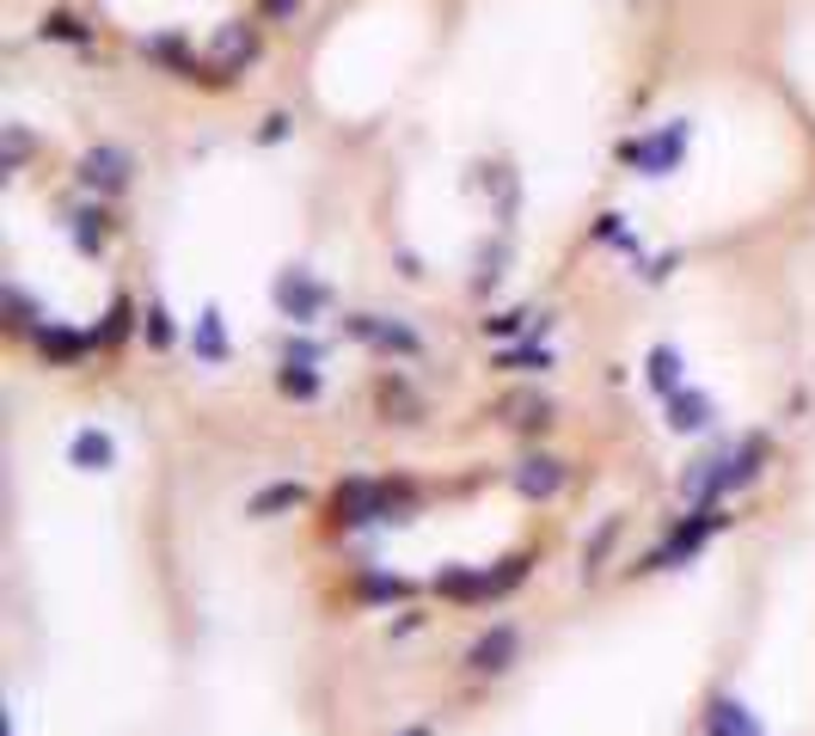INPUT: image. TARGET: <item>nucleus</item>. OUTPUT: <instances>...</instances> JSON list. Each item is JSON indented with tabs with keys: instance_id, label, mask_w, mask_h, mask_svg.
Returning a JSON list of instances; mask_svg holds the SVG:
<instances>
[{
	"instance_id": "nucleus-24",
	"label": "nucleus",
	"mask_w": 815,
	"mask_h": 736,
	"mask_svg": "<svg viewBox=\"0 0 815 736\" xmlns=\"http://www.w3.org/2000/svg\"><path fill=\"white\" fill-rule=\"evenodd\" d=\"M644 368H650V387H657L662 399H669V393H681V387H687V381H681V368H687V362H681V350H674V344H657Z\"/></svg>"
},
{
	"instance_id": "nucleus-36",
	"label": "nucleus",
	"mask_w": 815,
	"mask_h": 736,
	"mask_svg": "<svg viewBox=\"0 0 815 736\" xmlns=\"http://www.w3.org/2000/svg\"><path fill=\"white\" fill-rule=\"evenodd\" d=\"M289 130H295L289 111H270V117L258 123V142H264V147H270V142H289Z\"/></svg>"
},
{
	"instance_id": "nucleus-6",
	"label": "nucleus",
	"mask_w": 815,
	"mask_h": 736,
	"mask_svg": "<svg viewBox=\"0 0 815 736\" xmlns=\"http://www.w3.org/2000/svg\"><path fill=\"white\" fill-rule=\"evenodd\" d=\"M343 331H350L355 344H374L381 356H423V338L405 326V319H393V314H350V319H343Z\"/></svg>"
},
{
	"instance_id": "nucleus-29",
	"label": "nucleus",
	"mask_w": 815,
	"mask_h": 736,
	"mask_svg": "<svg viewBox=\"0 0 815 736\" xmlns=\"http://www.w3.org/2000/svg\"><path fill=\"white\" fill-rule=\"evenodd\" d=\"M130 331H135V301H130V295H117L111 314H105V326H99V344H123Z\"/></svg>"
},
{
	"instance_id": "nucleus-27",
	"label": "nucleus",
	"mask_w": 815,
	"mask_h": 736,
	"mask_svg": "<svg viewBox=\"0 0 815 736\" xmlns=\"http://www.w3.org/2000/svg\"><path fill=\"white\" fill-rule=\"evenodd\" d=\"M7 326H13V331H38L43 326V307L31 301L19 283H7Z\"/></svg>"
},
{
	"instance_id": "nucleus-12",
	"label": "nucleus",
	"mask_w": 815,
	"mask_h": 736,
	"mask_svg": "<svg viewBox=\"0 0 815 736\" xmlns=\"http://www.w3.org/2000/svg\"><path fill=\"white\" fill-rule=\"evenodd\" d=\"M442 602H491V571H478V565H447V571H435V583H430Z\"/></svg>"
},
{
	"instance_id": "nucleus-9",
	"label": "nucleus",
	"mask_w": 815,
	"mask_h": 736,
	"mask_svg": "<svg viewBox=\"0 0 815 736\" xmlns=\"http://www.w3.org/2000/svg\"><path fill=\"white\" fill-rule=\"evenodd\" d=\"M515 657H522V632H515V626H491V632H478V638H473L466 669H473V675H503Z\"/></svg>"
},
{
	"instance_id": "nucleus-14",
	"label": "nucleus",
	"mask_w": 815,
	"mask_h": 736,
	"mask_svg": "<svg viewBox=\"0 0 815 736\" xmlns=\"http://www.w3.org/2000/svg\"><path fill=\"white\" fill-rule=\"evenodd\" d=\"M662 418H669V430L693 436V430H705L718 411H711V393H699V387H681V393L662 399Z\"/></svg>"
},
{
	"instance_id": "nucleus-16",
	"label": "nucleus",
	"mask_w": 815,
	"mask_h": 736,
	"mask_svg": "<svg viewBox=\"0 0 815 736\" xmlns=\"http://www.w3.org/2000/svg\"><path fill=\"white\" fill-rule=\"evenodd\" d=\"M215 55H221V74H246V68L258 62V31H251V25H227L221 38H215Z\"/></svg>"
},
{
	"instance_id": "nucleus-35",
	"label": "nucleus",
	"mask_w": 815,
	"mask_h": 736,
	"mask_svg": "<svg viewBox=\"0 0 815 736\" xmlns=\"http://www.w3.org/2000/svg\"><path fill=\"white\" fill-rule=\"evenodd\" d=\"M25 154H31L25 123H7V172H19V166H25Z\"/></svg>"
},
{
	"instance_id": "nucleus-40",
	"label": "nucleus",
	"mask_w": 815,
	"mask_h": 736,
	"mask_svg": "<svg viewBox=\"0 0 815 736\" xmlns=\"http://www.w3.org/2000/svg\"><path fill=\"white\" fill-rule=\"evenodd\" d=\"M399 736H430V724H411V730H399Z\"/></svg>"
},
{
	"instance_id": "nucleus-34",
	"label": "nucleus",
	"mask_w": 815,
	"mask_h": 736,
	"mask_svg": "<svg viewBox=\"0 0 815 736\" xmlns=\"http://www.w3.org/2000/svg\"><path fill=\"white\" fill-rule=\"evenodd\" d=\"M613 534H619V515H607V522L595 528V540H589V577L601 571V559H607V546H613Z\"/></svg>"
},
{
	"instance_id": "nucleus-8",
	"label": "nucleus",
	"mask_w": 815,
	"mask_h": 736,
	"mask_svg": "<svg viewBox=\"0 0 815 736\" xmlns=\"http://www.w3.org/2000/svg\"><path fill=\"white\" fill-rule=\"evenodd\" d=\"M570 485V467L558 454H527L522 467H515V491H522L527 503H546V498H558V491Z\"/></svg>"
},
{
	"instance_id": "nucleus-17",
	"label": "nucleus",
	"mask_w": 815,
	"mask_h": 736,
	"mask_svg": "<svg viewBox=\"0 0 815 736\" xmlns=\"http://www.w3.org/2000/svg\"><path fill=\"white\" fill-rule=\"evenodd\" d=\"M705 736H766V730L754 724V712L742 706V699H711V712H705Z\"/></svg>"
},
{
	"instance_id": "nucleus-25",
	"label": "nucleus",
	"mask_w": 815,
	"mask_h": 736,
	"mask_svg": "<svg viewBox=\"0 0 815 736\" xmlns=\"http://www.w3.org/2000/svg\"><path fill=\"white\" fill-rule=\"evenodd\" d=\"M374 393H381V406H386V411H393V423H417V418H423L417 393H411V387L399 381V375H381V381H374Z\"/></svg>"
},
{
	"instance_id": "nucleus-19",
	"label": "nucleus",
	"mask_w": 815,
	"mask_h": 736,
	"mask_svg": "<svg viewBox=\"0 0 815 736\" xmlns=\"http://www.w3.org/2000/svg\"><path fill=\"white\" fill-rule=\"evenodd\" d=\"M301 503H307V491L295 485V479H277V485H264L258 498L246 503V515L251 522H270V515H282V510H301Z\"/></svg>"
},
{
	"instance_id": "nucleus-18",
	"label": "nucleus",
	"mask_w": 815,
	"mask_h": 736,
	"mask_svg": "<svg viewBox=\"0 0 815 736\" xmlns=\"http://www.w3.org/2000/svg\"><path fill=\"white\" fill-rule=\"evenodd\" d=\"M497 418L509 423V430H546L553 423V399H539V393H509L497 406Z\"/></svg>"
},
{
	"instance_id": "nucleus-13",
	"label": "nucleus",
	"mask_w": 815,
	"mask_h": 736,
	"mask_svg": "<svg viewBox=\"0 0 815 736\" xmlns=\"http://www.w3.org/2000/svg\"><path fill=\"white\" fill-rule=\"evenodd\" d=\"M190 356L209 368H221L227 356H234V344H227V326H221V307H203L197 326H190Z\"/></svg>"
},
{
	"instance_id": "nucleus-28",
	"label": "nucleus",
	"mask_w": 815,
	"mask_h": 736,
	"mask_svg": "<svg viewBox=\"0 0 815 736\" xmlns=\"http://www.w3.org/2000/svg\"><path fill=\"white\" fill-rule=\"evenodd\" d=\"M503 258H509V246H503V239H491V246L478 252V270H473V295H491V289H497V276H503Z\"/></svg>"
},
{
	"instance_id": "nucleus-38",
	"label": "nucleus",
	"mask_w": 815,
	"mask_h": 736,
	"mask_svg": "<svg viewBox=\"0 0 815 736\" xmlns=\"http://www.w3.org/2000/svg\"><path fill=\"white\" fill-rule=\"evenodd\" d=\"M295 7H301V0H264V19H289Z\"/></svg>"
},
{
	"instance_id": "nucleus-1",
	"label": "nucleus",
	"mask_w": 815,
	"mask_h": 736,
	"mask_svg": "<svg viewBox=\"0 0 815 736\" xmlns=\"http://www.w3.org/2000/svg\"><path fill=\"white\" fill-rule=\"evenodd\" d=\"M411 503H417L411 479H343V485L331 491V515H338L343 528L405 522V515H411Z\"/></svg>"
},
{
	"instance_id": "nucleus-37",
	"label": "nucleus",
	"mask_w": 815,
	"mask_h": 736,
	"mask_svg": "<svg viewBox=\"0 0 815 736\" xmlns=\"http://www.w3.org/2000/svg\"><path fill=\"white\" fill-rule=\"evenodd\" d=\"M282 356H289V362H319V344L295 338V344H289V350H282Z\"/></svg>"
},
{
	"instance_id": "nucleus-31",
	"label": "nucleus",
	"mask_w": 815,
	"mask_h": 736,
	"mask_svg": "<svg viewBox=\"0 0 815 736\" xmlns=\"http://www.w3.org/2000/svg\"><path fill=\"white\" fill-rule=\"evenodd\" d=\"M534 319H539V314H527V307H509V314H491L485 331H491L497 344H503V338H527V331H534Z\"/></svg>"
},
{
	"instance_id": "nucleus-2",
	"label": "nucleus",
	"mask_w": 815,
	"mask_h": 736,
	"mask_svg": "<svg viewBox=\"0 0 815 736\" xmlns=\"http://www.w3.org/2000/svg\"><path fill=\"white\" fill-rule=\"evenodd\" d=\"M718 528H730V510H723V503H693V515H681V522H674V534L662 540V546L650 552L638 571H674V565H687V559H693V552L705 546Z\"/></svg>"
},
{
	"instance_id": "nucleus-23",
	"label": "nucleus",
	"mask_w": 815,
	"mask_h": 736,
	"mask_svg": "<svg viewBox=\"0 0 815 736\" xmlns=\"http://www.w3.org/2000/svg\"><path fill=\"white\" fill-rule=\"evenodd\" d=\"M68 234H74V246H80V252H105V234H111V215H105V209H93V203H86V209H74V215H68Z\"/></svg>"
},
{
	"instance_id": "nucleus-30",
	"label": "nucleus",
	"mask_w": 815,
	"mask_h": 736,
	"mask_svg": "<svg viewBox=\"0 0 815 736\" xmlns=\"http://www.w3.org/2000/svg\"><path fill=\"white\" fill-rule=\"evenodd\" d=\"M38 31H43V38H55V43H93V25L74 19V13H50Z\"/></svg>"
},
{
	"instance_id": "nucleus-20",
	"label": "nucleus",
	"mask_w": 815,
	"mask_h": 736,
	"mask_svg": "<svg viewBox=\"0 0 815 736\" xmlns=\"http://www.w3.org/2000/svg\"><path fill=\"white\" fill-rule=\"evenodd\" d=\"M497 368H509V375H539V368H553V350H546V338H539V331H527L522 344L497 350Z\"/></svg>"
},
{
	"instance_id": "nucleus-39",
	"label": "nucleus",
	"mask_w": 815,
	"mask_h": 736,
	"mask_svg": "<svg viewBox=\"0 0 815 736\" xmlns=\"http://www.w3.org/2000/svg\"><path fill=\"white\" fill-rule=\"evenodd\" d=\"M674 264H681V258H657V264H644V283H662V276H669Z\"/></svg>"
},
{
	"instance_id": "nucleus-21",
	"label": "nucleus",
	"mask_w": 815,
	"mask_h": 736,
	"mask_svg": "<svg viewBox=\"0 0 815 736\" xmlns=\"http://www.w3.org/2000/svg\"><path fill=\"white\" fill-rule=\"evenodd\" d=\"M319 387H326V375H319L313 362H289V356H282V368H277L282 399H319Z\"/></svg>"
},
{
	"instance_id": "nucleus-11",
	"label": "nucleus",
	"mask_w": 815,
	"mask_h": 736,
	"mask_svg": "<svg viewBox=\"0 0 815 736\" xmlns=\"http://www.w3.org/2000/svg\"><path fill=\"white\" fill-rule=\"evenodd\" d=\"M766 454H773V442L766 436H742L736 448H730V467H723V498L742 485H754V479L766 473Z\"/></svg>"
},
{
	"instance_id": "nucleus-7",
	"label": "nucleus",
	"mask_w": 815,
	"mask_h": 736,
	"mask_svg": "<svg viewBox=\"0 0 815 736\" xmlns=\"http://www.w3.org/2000/svg\"><path fill=\"white\" fill-rule=\"evenodd\" d=\"M99 344V331H74V326H55V319H43L38 331H31V350L43 356L50 368H68V362H80V356Z\"/></svg>"
},
{
	"instance_id": "nucleus-4",
	"label": "nucleus",
	"mask_w": 815,
	"mask_h": 736,
	"mask_svg": "<svg viewBox=\"0 0 815 736\" xmlns=\"http://www.w3.org/2000/svg\"><path fill=\"white\" fill-rule=\"evenodd\" d=\"M687 154V123H662L657 135H644V142H619V160H626L631 172H644V178H669L674 166H681Z\"/></svg>"
},
{
	"instance_id": "nucleus-10",
	"label": "nucleus",
	"mask_w": 815,
	"mask_h": 736,
	"mask_svg": "<svg viewBox=\"0 0 815 736\" xmlns=\"http://www.w3.org/2000/svg\"><path fill=\"white\" fill-rule=\"evenodd\" d=\"M142 55H147V62H159L166 74H178V80H209V68L197 62V50H190L178 31H154V38H142Z\"/></svg>"
},
{
	"instance_id": "nucleus-15",
	"label": "nucleus",
	"mask_w": 815,
	"mask_h": 736,
	"mask_svg": "<svg viewBox=\"0 0 815 736\" xmlns=\"http://www.w3.org/2000/svg\"><path fill=\"white\" fill-rule=\"evenodd\" d=\"M68 460H74L80 473H111V467H117V442H111L105 430H74Z\"/></svg>"
},
{
	"instance_id": "nucleus-41",
	"label": "nucleus",
	"mask_w": 815,
	"mask_h": 736,
	"mask_svg": "<svg viewBox=\"0 0 815 736\" xmlns=\"http://www.w3.org/2000/svg\"><path fill=\"white\" fill-rule=\"evenodd\" d=\"M0 736H13V718H7V724H0Z\"/></svg>"
},
{
	"instance_id": "nucleus-33",
	"label": "nucleus",
	"mask_w": 815,
	"mask_h": 736,
	"mask_svg": "<svg viewBox=\"0 0 815 736\" xmlns=\"http://www.w3.org/2000/svg\"><path fill=\"white\" fill-rule=\"evenodd\" d=\"M595 239H607V246H619L626 258H638V234H631L619 215H601V222H595Z\"/></svg>"
},
{
	"instance_id": "nucleus-5",
	"label": "nucleus",
	"mask_w": 815,
	"mask_h": 736,
	"mask_svg": "<svg viewBox=\"0 0 815 736\" xmlns=\"http://www.w3.org/2000/svg\"><path fill=\"white\" fill-rule=\"evenodd\" d=\"M135 154L130 147H117V142H99V147H86V154H80V184H86V191H99V197H123V191H130L135 184Z\"/></svg>"
},
{
	"instance_id": "nucleus-22",
	"label": "nucleus",
	"mask_w": 815,
	"mask_h": 736,
	"mask_svg": "<svg viewBox=\"0 0 815 736\" xmlns=\"http://www.w3.org/2000/svg\"><path fill=\"white\" fill-rule=\"evenodd\" d=\"M355 602H411V583L405 577H393V571H362L355 577Z\"/></svg>"
},
{
	"instance_id": "nucleus-26",
	"label": "nucleus",
	"mask_w": 815,
	"mask_h": 736,
	"mask_svg": "<svg viewBox=\"0 0 815 736\" xmlns=\"http://www.w3.org/2000/svg\"><path fill=\"white\" fill-rule=\"evenodd\" d=\"M142 338H147V350H172L178 344V326H172V314L159 301L142 307Z\"/></svg>"
},
{
	"instance_id": "nucleus-3",
	"label": "nucleus",
	"mask_w": 815,
	"mask_h": 736,
	"mask_svg": "<svg viewBox=\"0 0 815 736\" xmlns=\"http://www.w3.org/2000/svg\"><path fill=\"white\" fill-rule=\"evenodd\" d=\"M270 295H277L282 319L289 326H319V314L331 307V289L319 283L307 264H289V270H277V283H270Z\"/></svg>"
},
{
	"instance_id": "nucleus-32",
	"label": "nucleus",
	"mask_w": 815,
	"mask_h": 736,
	"mask_svg": "<svg viewBox=\"0 0 815 736\" xmlns=\"http://www.w3.org/2000/svg\"><path fill=\"white\" fill-rule=\"evenodd\" d=\"M527 571H534V559H527V552H509V559H503V565L491 571V595H509L515 583L527 577Z\"/></svg>"
}]
</instances>
